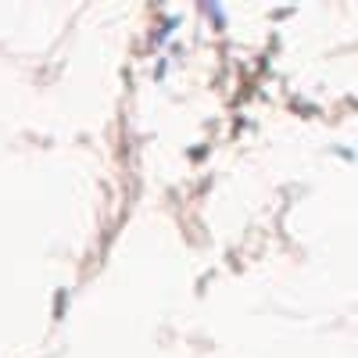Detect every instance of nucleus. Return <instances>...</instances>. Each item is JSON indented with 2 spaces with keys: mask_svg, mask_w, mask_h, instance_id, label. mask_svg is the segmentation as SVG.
Wrapping results in <instances>:
<instances>
[]
</instances>
